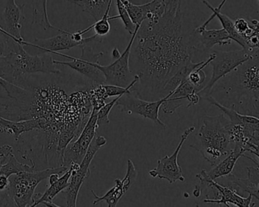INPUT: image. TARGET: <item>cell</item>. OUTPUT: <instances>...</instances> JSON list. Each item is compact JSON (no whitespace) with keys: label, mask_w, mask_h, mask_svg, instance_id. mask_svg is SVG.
<instances>
[{"label":"cell","mask_w":259,"mask_h":207,"mask_svg":"<svg viewBox=\"0 0 259 207\" xmlns=\"http://www.w3.org/2000/svg\"><path fill=\"white\" fill-rule=\"evenodd\" d=\"M164 1V12L158 22L145 21L130 51V69L139 78L130 90L148 101L163 98V89L169 80L201 50L185 33L181 0Z\"/></svg>","instance_id":"cell-1"},{"label":"cell","mask_w":259,"mask_h":207,"mask_svg":"<svg viewBox=\"0 0 259 207\" xmlns=\"http://www.w3.org/2000/svg\"><path fill=\"white\" fill-rule=\"evenodd\" d=\"M222 87L233 102L232 107L242 115L258 118L259 57L254 56L224 77Z\"/></svg>","instance_id":"cell-2"},{"label":"cell","mask_w":259,"mask_h":207,"mask_svg":"<svg viewBox=\"0 0 259 207\" xmlns=\"http://www.w3.org/2000/svg\"><path fill=\"white\" fill-rule=\"evenodd\" d=\"M7 36L8 52L0 59V77L12 84H17L25 75L44 73L60 75L61 73L54 64L50 54L31 55L25 46Z\"/></svg>","instance_id":"cell-3"},{"label":"cell","mask_w":259,"mask_h":207,"mask_svg":"<svg viewBox=\"0 0 259 207\" xmlns=\"http://www.w3.org/2000/svg\"><path fill=\"white\" fill-rule=\"evenodd\" d=\"M229 124L230 122L224 114L214 116L205 115L198 122L199 128L190 146L201 152L204 160L212 166H216L233 149Z\"/></svg>","instance_id":"cell-4"},{"label":"cell","mask_w":259,"mask_h":207,"mask_svg":"<svg viewBox=\"0 0 259 207\" xmlns=\"http://www.w3.org/2000/svg\"><path fill=\"white\" fill-rule=\"evenodd\" d=\"M199 183L201 195L196 202V207H255L253 196H242L228 186L210 179L205 170L196 175Z\"/></svg>","instance_id":"cell-5"},{"label":"cell","mask_w":259,"mask_h":207,"mask_svg":"<svg viewBox=\"0 0 259 207\" xmlns=\"http://www.w3.org/2000/svg\"><path fill=\"white\" fill-rule=\"evenodd\" d=\"M69 168L60 166L57 168L21 172L10 177L9 193L17 207H28L32 204L33 196L40 182L48 179L53 173L64 174Z\"/></svg>","instance_id":"cell-6"},{"label":"cell","mask_w":259,"mask_h":207,"mask_svg":"<svg viewBox=\"0 0 259 207\" xmlns=\"http://www.w3.org/2000/svg\"><path fill=\"white\" fill-rule=\"evenodd\" d=\"M212 54L213 59L209 64L212 66L211 78L206 86L198 93L201 99L210 94L217 83L219 82L222 78L231 73L236 68L243 64L251 57L243 49L234 51H213Z\"/></svg>","instance_id":"cell-7"},{"label":"cell","mask_w":259,"mask_h":207,"mask_svg":"<svg viewBox=\"0 0 259 207\" xmlns=\"http://www.w3.org/2000/svg\"><path fill=\"white\" fill-rule=\"evenodd\" d=\"M107 143V140L105 137L100 135L95 136L81 163L80 164L73 163L71 165L72 172L69 185L63 191L66 196L67 207H76L77 198L80 189L84 180L90 175L91 163L98 151Z\"/></svg>","instance_id":"cell-8"},{"label":"cell","mask_w":259,"mask_h":207,"mask_svg":"<svg viewBox=\"0 0 259 207\" xmlns=\"http://www.w3.org/2000/svg\"><path fill=\"white\" fill-rule=\"evenodd\" d=\"M81 56L79 58L70 57L66 54L56 53V55L65 58L72 60L70 62H62L54 60V64L60 66H67L72 70L81 74L85 78H89L93 84H104L105 78L102 72L95 66V63H99V59L104 56V53L93 52L92 46L88 44L81 46Z\"/></svg>","instance_id":"cell-9"},{"label":"cell","mask_w":259,"mask_h":207,"mask_svg":"<svg viewBox=\"0 0 259 207\" xmlns=\"http://www.w3.org/2000/svg\"><path fill=\"white\" fill-rule=\"evenodd\" d=\"M172 92H171L158 100L148 101L142 99L136 93L130 90L128 93L122 95L118 99L115 106L119 107L123 113L139 115L145 119L153 121L154 123L163 127V128H166V124L162 122L159 118V111L163 102L172 95Z\"/></svg>","instance_id":"cell-10"},{"label":"cell","mask_w":259,"mask_h":207,"mask_svg":"<svg viewBox=\"0 0 259 207\" xmlns=\"http://www.w3.org/2000/svg\"><path fill=\"white\" fill-rule=\"evenodd\" d=\"M140 27L136 26L134 33L132 34L131 40L128 46L117 60H115L109 66H101L99 63H95V66L102 72L105 78L104 84L126 87L134 79V75L131 72L130 67V51H131L135 37Z\"/></svg>","instance_id":"cell-11"},{"label":"cell","mask_w":259,"mask_h":207,"mask_svg":"<svg viewBox=\"0 0 259 207\" xmlns=\"http://www.w3.org/2000/svg\"><path fill=\"white\" fill-rule=\"evenodd\" d=\"M97 113L98 111L92 109L90 117L78 137L66 146L63 152V166L69 168L73 163L80 164L82 161L99 128Z\"/></svg>","instance_id":"cell-12"},{"label":"cell","mask_w":259,"mask_h":207,"mask_svg":"<svg viewBox=\"0 0 259 207\" xmlns=\"http://www.w3.org/2000/svg\"><path fill=\"white\" fill-rule=\"evenodd\" d=\"M195 131V126H191L185 130L174 153L158 160L157 167L148 172L151 178L166 180L169 184H174L177 181H185L186 178L183 175V169L178 163V156L185 141Z\"/></svg>","instance_id":"cell-13"},{"label":"cell","mask_w":259,"mask_h":207,"mask_svg":"<svg viewBox=\"0 0 259 207\" xmlns=\"http://www.w3.org/2000/svg\"><path fill=\"white\" fill-rule=\"evenodd\" d=\"M138 171L134 163L131 160L127 163L126 175L122 179L116 178L115 185L108 190L104 196H99L92 190V194L95 199L93 201L94 205H97L101 201H105L108 207H116L118 202L125 193H127L130 187L133 186L138 177Z\"/></svg>","instance_id":"cell-14"},{"label":"cell","mask_w":259,"mask_h":207,"mask_svg":"<svg viewBox=\"0 0 259 207\" xmlns=\"http://www.w3.org/2000/svg\"><path fill=\"white\" fill-rule=\"evenodd\" d=\"M25 4L17 5L16 0H7L4 13L1 16L0 27L4 30L3 34L10 36L15 41L22 44L24 41L22 36V22L25 20L23 9Z\"/></svg>","instance_id":"cell-15"},{"label":"cell","mask_w":259,"mask_h":207,"mask_svg":"<svg viewBox=\"0 0 259 207\" xmlns=\"http://www.w3.org/2000/svg\"><path fill=\"white\" fill-rule=\"evenodd\" d=\"M58 35L50 38L35 39L34 43H28L24 40L23 46H31L37 48L44 51V54H56L60 51L69 50L72 48L85 45L83 43L76 42L72 36V33L63 30Z\"/></svg>","instance_id":"cell-16"},{"label":"cell","mask_w":259,"mask_h":207,"mask_svg":"<svg viewBox=\"0 0 259 207\" xmlns=\"http://www.w3.org/2000/svg\"><path fill=\"white\" fill-rule=\"evenodd\" d=\"M248 178H240L234 174L231 173L224 177L225 179L224 185L228 186L234 190L238 194L245 196V193L251 194L257 200L259 199V168L248 167Z\"/></svg>","instance_id":"cell-17"},{"label":"cell","mask_w":259,"mask_h":207,"mask_svg":"<svg viewBox=\"0 0 259 207\" xmlns=\"http://www.w3.org/2000/svg\"><path fill=\"white\" fill-rule=\"evenodd\" d=\"M202 99H205L212 105L218 107L223 114L227 118L231 125H241L245 127V130L250 134L255 137H259V119L255 116L242 115L232 107H225L220 104L211 95L204 96Z\"/></svg>","instance_id":"cell-18"},{"label":"cell","mask_w":259,"mask_h":207,"mask_svg":"<svg viewBox=\"0 0 259 207\" xmlns=\"http://www.w3.org/2000/svg\"><path fill=\"white\" fill-rule=\"evenodd\" d=\"M48 128L47 122L40 119H31L23 121H12L0 116V133L10 134L17 141L25 133L39 130L45 131Z\"/></svg>","instance_id":"cell-19"},{"label":"cell","mask_w":259,"mask_h":207,"mask_svg":"<svg viewBox=\"0 0 259 207\" xmlns=\"http://www.w3.org/2000/svg\"><path fill=\"white\" fill-rule=\"evenodd\" d=\"M245 152L246 151L243 147L239 145H234L230 153L225 158L223 159L208 172L205 170L206 175L213 181L227 176L233 172L237 160L240 157H245Z\"/></svg>","instance_id":"cell-20"},{"label":"cell","mask_w":259,"mask_h":207,"mask_svg":"<svg viewBox=\"0 0 259 207\" xmlns=\"http://www.w3.org/2000/svg\"><path fill=\"white\" fill-rule=\"evenodd\" d=\"M198 93L196 88L191 84L188 78L180 83V85L172 91V95L161 106L163 113L172 114L179 107L184 104V100L189 101L194 93Z\"/></svg>","instance_id":"cell-21"},{"label":"cell","mask_w":259,"mask_h":207,"mask_svg":"<svg viewBox=\"0 0 259 207\" xmlns=\"http://www.w3.org/2000/svg\"><path fill=\"white\" fill-rule=\"evenodd\" d=\"M203 4L212 12V15L210 16L208 19L204 22L203 25H201V26L197 28L196 29H195V31H200V30L205 29L206 27L207 26L209 23H210V21L213 20L215 17L218 18L219 19L220 22H221V25L223 26V28L227 31L228 35L230 36V38H231L232 41H235L236 43H237L238 44L242 46V49H245V40H244L243 37L242 36L239 35L238 34L237 31L235 29L234 27V22L231 19L228 17V16H226V15L222 14L221 13L220 11H217L216 9L213 8L208 2H207V0H202Z\"/></svg>","instance_id":"cell-22"},{"label":"cell","mask_w":259,"mask_h":207,"mask_svg":"<svg viewBox=\"0 0 259 207\" xmlns=\"http://www.w3.org/2000/svg\"><path fill=\"white\" fill-rule=\"evenodd\" d=\"M198 36L202 51H209L216 45L227 46L231 44L232 40L224 28L221 29L200 30L194 31Z\"/></svg>","instance_id":"cell-23"},{"label":"cell","mask_w":259,"mask_h":207,"mask_svg":"<svg viewBox=\"0 0 259 207\" xmlns=\"http://www.w3.org/2000/svg\"><path fill=\"white\" fill-rule=\"evenodd\" d=\"M72 172V168L70 166L68 170L61 177H60L56 182L50 184L49 187L43 194L41 193H34L33 196L32 204L28 207H34L41 202H53V199L57 196V195L60 192L63 191L69 185Z\"/></svg>","instance_id":"cell-24"},{"label":"cell","mask_w":259,"mask_h":207,"mask_svg":"<svg viewBox=\"0 0 259 207\" xmlns=\"http://www.w3.org/2000/svg\"><path fill=\"white\" fill-rule=\"evenodd\" d=\"M80 7L84 13L90 15L95 21L100 20L113 0H66Z\"/></svg>","instance_id":"cell-25"},{"label":"cell","mask_w":259,"mask_h":207,"mask_svg":"<svg viewBox=\"0 0 259 207\" xmlns=\"http://www.w3.org/2000/svg\"><path fill=\"white\" fill-rule=\"evenodd\" d=\"M32 25H39L45 31L53 29L59 32L63 31V29L54 26L50 22L48 13V0H32Z\"/></svg>","instance_id":"cell-26"},{"label":"cell","mask_w":259,"mask_h":207,"mask_svg":"<svg viewBox=\"0 0 259 207\" xmlns=\"http://www.w3.org/2000/svg\"><path fill=\"white\" fill-rule=\"evenodd\" d=\"M35 171L31 165L20 163L15 157L13 152L8 156L7 162L0 168V174L10 178L13 175H17L21 172H28Z\"/></svg>","instance_id":"cell-27"},{"label":"cell","mask_w":259,"mask_h":207,"mask_svg":"<svg viewBox=\"0 0 259 207\" xmlns=\"http://www.w3.org/2000/svg\"><path fill=\"white\" fill-rule=\"evenodd\" d=\"M0 87L7 92L9 97L15 100L22 102H25V104L29 100L30 95L28 90L22 88L16 84L9 82L7 80L4 79L2 77H0Z\"/></svg>","instance_id":"cell-28"},{"label":"cell","mask_w":259,"mask_h":207,"mask_svg":"<svg viewBox=\"0 0 259 207\" xmlns=\"http://www.w3.org/2000/svg\"><path fill=\"white\" fill-rule=\"evenodd\" d=\"M212 59H213V54H210L209 58L206 61H204V63L201 65L199 67L196 68L192 72H191L189 76H188V79L190 81L191 84L196 88L198 93H199L202 90L203 87H204V81L206 80V74L203 71V69L210 64Z\"/></svg>","instance_id":"cell-29"},{"label":"cell","mask_w":259,"mask_h":207,"mask_svg":"<svg viewBox=\"0 0 259 207\" xmlns=\"http://www.w3.org/2000/svg\"><path fill=\"white\" fill-rule=\"evenodd\" d=\"M111 6L112 4L109 5L105 13H104V16L100 20L97 21L95 24L87 28L88 31L94 29L95 31V34L100 37H104V36L107 35L110 33L111 27H110V22H109L110 21L109 20V14H110Z\"/></svg>","instance_id":"cell-30"},{"label":"cell","mask_w":259,"mask_h":207,"mask_svg":"<svg viewBox=\"0 0 259 207\" xmlns=\"http://www.w3.org/2000/svg\"><path fill=\"white\" fill-rule=\"evenodd\" d=\"M116 7H117L119 15L114 16V17H109V20L121 19L122 23H123L124 26H125V30L132 35V34L134 33L135 30H136V25L132 22L126 9L125 8V7H124L123 4H122L120 0H116Z\"/></svg>","instance_id":"cell-31"},{"label":"cell","mask_w":259,"mask_h":207,"mask_svg":"<svg viewBox=\"0 0 259 207\" xmlns=\"http://www.w3.org/2000/svg\"><path fill=\"white\" fill-rule=\"evenodd\" d=\"M122 96H117L113 100L110 101L108 104H106L102 108L100 109L98 111V120H97V124H98V127L101 125H106V124H110V121L109 119V115H110V112H111L112 109L113 108L115 105H116V102L118 99Z\"/></svg>","instance_id":"cell-32"},{"label":"cell","mask_w":259,"mask_h":207,"mask_svg":"<svg viewBox=\"0 0 259 207\" xmlns=\"http://www.w3.org/2000/svg\"><path fill=\"white\" fill-rule=\"evenodd\" d=\"M7 158L8 156L0 158V168L7 162ZM0 207H17L7 189L4 191H0Z\"/></svg>","instance_id":"cell-33"},{"label":"cell","mask_w":259,"mask_h":207,"mask_svg":"<svg viewBox=\"0 0 259 207\" xmlns=\"http://www.w3.org/2000/svg\"><path fill=\"white\" fill-rule=\"evenodd\" d=\"M234 27L238 34L242 37H243L246 34L248 28H249L248 21L245 20L243 18H239V19H236L234 22Z\"/></svg>","instance_id":"cell-34"},{"label":"cell","mask_w":259,"mask_h":207,"mask_svg":"<svg viewBox=\"0 0 259 207\" xmlns=\"http://www.w3.org/2000/svg\"><path fill=\"white\" fill-rule=\"evenodd\" d=\"M7 52H8L7 36L0 32V59L4 57Z\"/></svg>","instance_id":"cell-35"},{"label":"cell","mask_w":259,"mask_h":207,"mask_svg":"<svg viewBox=\"0 0 259 207\" xmlns=\"http://www.w3.org/2000/svg\"><path fill=\"white\" fill-rule=\"evenodd\" d=\"M9 184H10V178H7L5 175L0 174V191L7 190Z\"/></svg>","instance_id":"cell-36"},{"label":"cell","mask_w":259,"mask_h":207,"mask_svg":"<svg viewBox=\"0 0 259 207\" xmlns=\"http://www.w3.org/2000/svg\"><path fill=\"white\" fill-rule=\"evenodd\" d=\"M12 152H13V148L10 145H4V146H0V158L7 157Z\"/></svg>","instance_id":"cell-37"},{"label":"cell","mask_w":259,"mask_h":207,"mask_svg":"<svg viewBox=\"0 0 259 207\" xmlns=\"http://www.w3.org/2000/svg\"><path fill=\"white\" fill-rule=\"evenodd\" d=\"M121 54L119 50H118L117 48L115 47L114 49L112 51V57L115 60H117L119 57H120Z\"/></svg>","instance_id":"cell-38"},{"label":"cell","mask_w":259,"mask_h":207,"mask_svg":"<svg viewBox=\"0 0 259 207\" xmlns=\"http://www.w3.org/2000/svg\"><path fill=\"white\" fill-rule=\"evenodd\" d=\"M45 205L48 207H62L60 206V205H57V204L54 203L53 202H45Z\"/></svg>","instance_id":"cell-39"},{"label":"cell","mask_w":259,"mask_h":207,"mask_svg":"<svg viewBox=\"0 0 259 207\" xmlns=\"http://www.w3.org/2000/svg\"><path fill=\"white\" fill-rule=\"evenodd\" d=\"M34 207H48L46 205H45V202H41V203L37 204V205H35Z\"/></svg>","instance_id":"cell-40"},{"label":"cell","mask_w":259,"mask_h":207,"mask_svg":"<svg viewBox=\"0 0 259 207\" xmlns=\"http://www.w3.org/2000/svg\"><path fill=\"white\" fill-rule=\"evenodd\" d=\"M257 1H258V0H257Z\"/></svg>","instance_id":"cell-41"}]
</instances>
